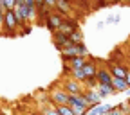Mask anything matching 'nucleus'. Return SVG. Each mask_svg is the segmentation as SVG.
Listing matches in <instances>:
<instances>
[{"label": "nucleus", "instance_id": "nucleus-7", "mask_svg": "<svg viewBox=\"0 0 130 115\" xmlns=\"http://www.w3.org/2000/svg\"><path fill=\"white\" fill-rule=\"evenodd\" d=\"M69 106H79V108H83V110H90L92 106H90V103L85 99V95L81 94V95H71L69 97Z\"/></svg>", "mask_w": 130, "mask_h": 115}, {"label": "nucleus", "instance_id": "nucleus-4", "mask_svg": "<svg viewBox=\"0 0 130 115\" xmlns=\"http://www.w3.org/2000/svg\"><path fill=\"white\" fill-rule=\"evenodd\" d=\"M53 41H54V45H56L58 51H63V49H67V47L76 45L74 41H71V38L67 34H63L61 31H54L53 32Z\"/></svg>", "mask_w": 130, "mask_h": 115}, {"label": "nucleus", "instance_id": "nucleus-26", "mask_svg": "<svg viewBox=\"0 0 130 115\" xmlns=\"http://www.w3.org/2000/svg\"><path fill=\"white\" fill-rule=\"evenodd\" d=\"M22 29H24V31H20V32H18V34H29V32H31V29H32V27H31V24H27V25H24Z\"/></svg>", "mask_w": 130, "mask_h": 115}, {"label": "nucleus", "instance_id": "nucleus-35", "mask_svg": "<svg viewBox=\"0 0 130 115\" xmlns=\"http://www.w3.org/2000/svg\"><path fill=\"white\" fill-rule=\"evenodd\" d=\"M128 4H130V2H128Z\"/></svg>", "mask_w": 130, "mask_h": 115}, {"label": "nucleus", "instance_id": "nucleus-10", "mask_svg": "<svg viewBox=\"0 0 130 115\" xmlns=\"http://www.w3.org/2000/svg\"><path fill=\"white\" fill-rule=\"evenodd\" d=\"M128 67L126 65H123V63H116V65H110V74H112V77H119V79H125L126 77V74H128Z\"/></svg>", "mask_w": 130, "mask_h": 115}, {"label": "nucleus", "instance_id": "nucleus-5", "mask_svg": "<svg viewBox=\"0 0 130 115\" xmlns=\"http://www.w3.org/2000/svg\"><path fill=\"white\" fill-rule=\"evenodd\" d=\"M61 22H63V16L60 14V13H51L47 16V20H45V27L51 31V32H54V31H58L60 29V25H61Z\"/></svg>", "mask_w": 130, "mask_h": 115}, {"label": "nucleus", "instance_id": "nucleus-8", "mask_svg": "<svg viewBox=\"0 0 130 115\" xmlns=\"http://www.w3.org/2000/svg\"><path fill=\"white\" fill-rule=\"evenodd\" d=\"M83 95H85V99L90 103L92 108L98 106V104H101V97H100V94H98L96 88H85L83 90Z\"/></svg>", "mask_w": 130, "mask_h": 115}, {"label": "nucleus", "instance_id": "nucleus-17", "mask_svg": "<svg viewBox=\"0 0 130 115\" xmlns=\"http://www.w3.org/2000/svg\"><path fill=\"white\" fill-rule=\"evenodd\" d=\"M126 106L121 103V104H116V106H112V110L108 111V115H126Z\"/></svg>", "mask_w": 130, "mask_h": 115}, {"label": "nucleus", "instance_id": "nucleus-25", "mask_svg": "<svg viewBox=\"0 0 130 115\" xmlns=\"http://www.w3.org/2000/svg\"><path fill=\"white\" fill-rule=\"evenodd\" d=\"M2 6L6 9H13L14 7V0H2Z\"/></svg>", "mask_w": 130, "mask_h": 115}, {"label": "nucleus", "instance_id": "nucleus-6", "mask_svg": "<svg viewBox=\"0 0 130 115\" xmlns=\"http://www.w3.org/2000/svg\"><path fill=\"white\" fill-rule=\"evenodd\" d=\"M78 29H79L78 20H74V18H63V22H61V25H60L58 31H61L63 34H67V36H71L72 32L78 31Z\"/></svg>", "mask_w": 130, "mask_h": 115}, {"label": "nucleus", "instance_id": "nucleus-13", "mask_svg": "<svg viewBox=\"0 0 130 115\" xmlns=\"http://www.w3.org/2000/svg\"><path fill=\"white\" fill-rule=\"evenodd\" d=\"M98 94H100V97L101 99H105V97H108V95H114L116 94V90H114V86H110V85H98Z\"/></svg>", "mask_w": 130, "mask_h": 115}, {"label": "nucleus", "instance_id": "nucleus-12", "mask_svg": "<svg viewBox=\"0 0 130 115\" xmlns=\"http://www.w3.org/2000/svg\"><path fill=\"white\" fill-rule=\"evenodd\" d=\"M110 110H112V106H110V104H98V106L90 108L87 115H108V111H110Z\"/></svg>", "mask_w": 130, "mask_h": 115}, {"label": "nucleus", "instance_id": "nucleus-32", "mask_svg": "<svg viewBox=\"0 0 130 115\" xmlns=\"http://www.w3.org/2000/svg\"><path fill=\"white\" fill-rule=\"evenodd\" d=\"M22 4H25L24 0H14V6H22Z\"/></svg>", "mask_w": 130, "mask_h": 115}, {"label": "nucleus", "instance_id": "nucleus-33", "mask_svg": "<svg viewBox=\"0 0 130 115\" xmlns=\"http://www.w3.org/2000/svg\"><path fill=\"white\" fill-rule=\"evenodd\" d=\"M128 106H130V99H128Z\"/></svg>", "mask_w": 130, "mask_h": 115}, {"label": "nucleus", "instance_id": "nucleus-22", "mask_svg": "<svg viewBox=\"0 0 130 115\" xmlns=\"http://www.w3.org/2000/svg\"><path fill=\"white\" fill-rule=\"evenodd\" d=\"M42 115H60V113H58L56 106H47V108L43 110V113H42Z\"/></svg>", "mask_w": 130, "mask_h": 115}, {"label": "nucleus", "instance_id": "nucleus-29", "mask_svg": "<svg viewBox=\"0 0 130 115\" xmlns=\"http://www.w3.org/2000/svg\"><path fill=\"white\" fill-rule=\"evenodd\" d=\"M118 20H119V16H112V18L107 20V24H114V22H118Z\"/></svg>", "mask_w": 130, "mask_h": 115}, {"label": "nucleus", "instance_id": "nucleus-20", "mask_svg": "<svg viewBox=\"0 0 130 115\" xmlns=\"http://www.w3.org/2000/svg\"><path fill=\"white\" fill-rule=\"evenodd\" d=\"M56 110H58V113H60V115H74V111L71 110V106H69V104L56 106Z\"/></svg>", "mask_w": 130, "mask_h": 115}, {"label": "nucleus", "instance_id": "nucleus-15", "mask_svg": "<svg viewBox=\"0 0 130 115\" xmlns=\"http://www.w3.org/2000/svg\"><path fill=\"white\" fill-rule=\"evenodd\" d=\"M85 63H87V59H85L83 56H76V58H72V59L69 61V65L72 67V70H78V68H83V67H85Z\"/></svg>", "mask_w": 130, "mask_h": 115}, {"label": "nucleus", "instance_id": "nucleus-14", "mask_svg": "<svg viewBox=\"0 0 130 115\" xmlns=\"http://www.w3.org/2000/svg\"><path fill=\"white\" fill-rule=\"evenodd\" d=\"M112 86H114V90L116 92H125V90H128V83L125 79H119V77H112Z\"/></svg>", "mask_w": 130, "mask_h": 115}, {"label": "nucleus", "instance_id": "nucleus-30", "mask_svg": "<svg viewBox=\"0 0 130 115\" xmlns=\"http://www.w3.org/2000/svg\"><path fill=\"white\" fill-rule=\"evenodd\" d=\"M125 81L128 83V90H130V70H128V74H126V77H125Z\"/></svg>", "mask_w": 130, "mask_h": 115}, {"label": "nucleus", "instance_id": "nucleus-31", "mask_svg": "<svg viewBox=\"0 0 130 115\" xmlns=\"http://www.w3.org/2000/svg\"><path fill=\"white\" fill-rule=\"evenodd\" d=\"M25 6H35V0H24Z\"/></svg>", "mask_w": 130, "mask_h": 115}, {"label": "nucleus", "instance_id": "nucleus-16", "mask_svg": "<svg viewBox=\"0 0 130 115\" xmlns=\"http://www.w3.org/2000/svg\"><path fill=\"white\" fill-rule=\"evenodd\" d=\"M83 72H85V76H87V77L96 76V74H98V67H96V63H94V61H87V63H85V67H83Z\"/></svg>", "mask_w": 130, "mask_h": 115}, {"label": "nucleus", "instance_id": "nucleus-27", "mask_svg": "<svg viewBox=\"0 0 130 115\" xmlns=\"http://www.w3.org/2000/svg\"><path fill=\"white\" fill-rule=\"evenodd\" d=\"M35 6H36V9L42 7V6H45V0H35Z\"/></svg>", "mask_w": 130, "mask_h": 115}, {"label": "nucleus", "instance_id": "nucleus-34", "mask_svg": "<svg viewBox=\"0 0 130 115\" xmlns=\"http://www.w3.org/2000/svg\"><path fill=\"white\" fill-rule=\"evenodd\" d=\"M126 2H130V0H126Z\"/></svg>", "mask_w": 130, "mask_h": 115}, {"label": "nucleus", "instance_id": "nucleus-24", "mask_svg": "<svg viewBox=\"0 0 130 115\" xmlns=\"http://www.w3.org/2000/svg\"><path fill=\"white\" fill-rule=\"evenodd\" d=\"M74 2H76L78 6L81 4V6L85 7V9H89V7H90V4H92V0H74Z\"/></svg>", "mask_w": 130, "mask_h": 115}, {"label": "nucleus", "instance_id": "nucleus-19", "mask_svg": "<svg viewBox=\"0 0 130 115\" xmlns=\"http://www.w3.org/2000/svg\"><path fill=\"white\" fill-rule=\"evenodd\" d=\"M83 86L85 88H98V77L96 76H90L83 81Z\"/></svg>", "mask_w": 130, "mask_h": 115}, {"label": "nucleus", "instance_id": "nucleus-2", "mask_svg": "<svg viewBox=\"0 0 130 115\" xmlns=\"http://www.w3.org/2000/svg\"><path fill=\"white\" fill-rule=\"evenodd\" d=\"M61 88L67 92L69 95H81V94H83V90H85L83 83H79V81H76V79H72V77H67V79H65Z\"/></svg>", "mask_w": 130, "mask_h": 115}, {"label": "nucleus", "instance_id": "nucleus-11", "mask_svg": "<svg viewBox=\"0 0 130 115\" xmlns=\"http://www.w3.org/2000/svg\"><path fill=\"white\" fill-rule=\"evenodd\" d=\"M54 11L60 13L61 16L63 14H71L72 13V4L67 2V0H56V4H54Z\"/></svg>", "mask_w": 130, "mask_h": 115}, {"label": "nucleus", "instance_id": "nucleus-18", "mask_svg": "<svg viewBox=\"0 0 130 115\" xmlns=\"http://www.w3.org/2000/svg\"><path fill=\"white\" fill-rule=\"evenodd\" d=\"M71 77H72V79H76V81H79V83H83V81L87 79V76H85L83 68H78V70H72Z\"/></svg>", "mask_w": 130, "mask_h": 115}, {"label": "nucleus", "instance_id": "nucleus-9", "mask_svg": "<svg viewBox=\"0 0 130 115\" xmlns=\"http://www.w3.org/2000/svg\"><path fill=\"white\" fill-rule=\"evenodd\" d=\"M98 85H110L112 86V74H110V68H98Z\"/></svg>", "mask_w": 130, "mask_h": 115}, {"label": "nucleus", "instance_id": "nucleus-28", "mask_svg": "<svg viewBox=\"0 0 130 115\" xmlns=\"http://www.w3.org/2000/svg\"><path fill=\"white\" fill-rule=\"evenodd\" d=\"M54 4H56V0H45V6L47 7H54Z\"/></svg>", "mask_w": 130, "mask_h": 115}, {"label": "nucleus", "instance_id": "nucleus-23", "mask_svg": "<svg viewBox=\"0 0 130 115\" xmlns=\"http://www.w3.org/2000/svg\"><path fill=\"white\" fill-rule=\"evenodd\" d=\"M71 74H72V67L69 63H63V76H69L71 77Z\"/></svg>", "mask_w": 130, "mask_h": 115}, {"label": "nucleus", "instance_id": "nucleus-1", "mask_svg": "<svg viewBox=\"0 0 130 115\" xmlns=\"http://www.w3.org/2000/svg\"><path fill=\"white\" fill-rule=\"evenodd\" d=\"M18 29H20V25L14 18L13 9H6V13H4V34L9 38H14V36H18Z\"/></svg>", "mask_w": 130, "mask_h": 115}, {"label": "nucleus", "instance_id": "nucleus-3", "mask_svg": "<svg viewBox=\"0 0 130 115\" xmlns=\"http://www.w3.org/2000/svg\"><path fill=\"white\" fill-rule=\"evenodd\" d=\"M69 94L65 92L63 88H53L51 92V103L53 106H63V104H69Z\"/></svg>", "mask_w": 130, "mask_h": 115}, {"label": "nucleus", "instance_id": "nucleus-21", "mask_svg": "<svg viewBox=\"0 0 130 115\" xmlns=\"http://www.w3.org/2000/svg\"><path fill=\"white\" fill-rule=\"evenodd\" d=\"M69 38H71V41H74V43H81V41H83V34H81V31H79V29L74 31Z\"/></svg>", "mask_w": 130, "mask_h": 115}]
</instances>
